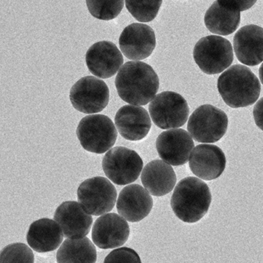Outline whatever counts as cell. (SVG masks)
I'll use <instances>...</instances> for the list:
<instances>
[{
    "label": "cell",
    "instance_id": "obj_21",
    "mask_svg": "<svg viewBox=\"0 0 263 263\" xmlns=\"http://www.w3.org/2000/svg\"><path fill=\"white\" fill-rule=\"evenodd\" d=\"M141 181L148 193L160 197L173 191L176 183V175L170 164L156 159L144 167Z\"/></svg>",
    "mask_w": 263,
    "mask_h": 263
},
{
    "label": "cell",
    "instance_id": "obj_12",
    "mask_svg": "<svg viewBox=\"0 0 263 263\" xmlns=\"http://www.w3.org/2000/svg\"><path fill=\"white\" fill-rule=\"evenodd\" d=\"M159 157L170 165H182L188 162L194 148L192 136L182 129H173L162 132L156 142Z\"/></svg>",
    "mask_w": 263,
    "mask_h": 263
},
{
    "label": "cell",
    "instance_id": "obj_24",
    "mask_svg": "<svg viewBox=\"0 0 263 263\" xmlns=\"http://www.w3.org/2000/svg\"><path fill=\"white\" fill-rule=\"evenodd\" d=\"M132 15L141 23H148L156 18L162 0H125Z\"/></svg>",
    "mask_w": 263,
    "mask_h": 263
},
{
    "label": "cell",
    "instance_id": "obj_29",
    "mask_svg": "<svg viewBox=\"0 0 263 263\" xmlns=\"http://www.w3.org/2000/svg\"><path fill=\"white\" fill-rule=\"evenodd\" d=\"M253 117L256 126L263 131V97L255 105Z\"/></svg>",
    "mask_w": 263,
    "mask_h": 263
},
{
    "label": "cell",
    "instance_id": "obj_23",
    "mask_svg": "<svg viewBox=\"0 0 263 263\" xmlns=\"http://www.w3.org/2000/svg\"><path fill=\"white\" fill-rule=\"evenodd\" d=\"M97 249L87 237L69 238L57 253V263H96Z\"/></svg>",
    "mask_w": 263,
    "mask_h": 263
},
{
    "label": "cell",
    "instance_id": "obj_6",
    "mask_svg": "<svg viewBox=\"0 0 263 263\" xmlns=\"http://www.w3.org/2000/svg\"><path fill=\"white\" fill-rule=\"evenodd\" d=\"M228 123L224 111L212 105H202L190 117L187 129L196 142L215 143L225 136Z\"/></svg>",
    "mask_w": 263,
    "mask_h": 263
},
{
    "label": "cell",
    "instance_id": "obj_10",
    "mask_svg": "<svg viewBox=\"0 0 263 263\" xmlns=\"http://www.w3.org/2000/svg\"><path fill=\"white\" fill-rule=\"evenodd\" d=\"M69 100L74 109L85 114L102 112L109 104V89L103 80L85 77L72 86Z\"/></svg>",
    "mask_w": 263,
    "mask_h": 263
},
{
    "label": "cell",
    "instance_id": "obj_22",
    "mask_svg": "<svg viewBox=\"0 0 263 263\" xmlns=\"http://www.w3.org/2000/svg\"><path fill=\"white\" fill-rule=\"evenodd\" d=\"M240 17V12L227 9L216 1L205 12L204 22L212 33L228 35L238 29Z\"/></svg>",
    "mask_w": 263,
    "mask_h": 263
},
{
    "label": "cell",
    "instance_id": "obj_30",
    "mask_svg": "<svg viewBox=\"0 0 263 263\" xmlns=\"http://www.w3.org/2000/svg\"><path fill=\"white\" fill-rule=\"evenodd\" d=\"M259 79H260L261 83L263 85V63L261 65L260 68L259 69Z\"/></svg>",
    "mask_w": 263,
    "mask_h": 263
},
{
    "label": "cell",
    "instance_id": "obj_7",
    "mask_svg": "<svg viewBox=\"0 0 263 263\" xmlns=\"http://www.w3.org/2000/svg\"><path fill=\"white\" fill-rule=\"evenodd\" d=\"M153 123L162 129L184 126L190 115L188 103L177 92L165 91L156 95L148 106Z\"/></svg>",
    "mask_w": 263,
    "mask_h": 263
},
{
    "label": "cell",
    "instance_id": "obj_5",
    "mask_svg": "<svg viewBox=\"0 0 263 263\" xmlns=\"http://www.w3.org/2000/svg\"><path fill=\"white\" fill-rule=\"evenodd\" d=\"M77 135L85 150L103 154L114 146L118 133L109 117L97 114L87 116L80 120Z\"/></svg>",
    "mask_w": 263,
    "mask_h": 263
},
{
    "label": "cell",
    "instance_id": "obj_9",
    "mask_svg": "<svg viewBox=\"0 0 263 263\" xmlns=\"http://www.w3.org/2000/svg\"><path fill=\"white\" fill-rule=\"evenodd\" d=\"M80 205L92 216L110 212L115 206L117 192L114 184L105 177L97 176L82 182L77 190Z\"/></svg>",
    "mask_w": 263,
    "mask_h": 263
},
{
    "label": "cell",
    "instance_id": "obj_15",
    "mask_svg": "<svg viewBox=\"0 0 263 263\" xmlns=\"http://www.w3.org/2000/svg\"><path fill=\"white\" fill-rule=\"evenodd\" d=\"M189 165L192 173L199 179L214 180L223 173L227 158L217 145L201 144L192 151Z\"/></svg>",
    "mask_w": 263,
    "mask_h": 263
},
{
    "label": "cell",
    "instance_id": "obj_19",
    "mask_svg": "<svg viewBox=\"0 0 263 263\" xmlns=\"http://www.w3.org/2000/svg\"><path fill=\"white\" fill-rule=\"evenodd\" d=\"M117 130L124 139L139 141L146 137L151 129V120L144 108L133 105L123 106L115 117Z\"/></svg>",
    "mask_w": 263,
    "mask_h": 263
},
{
    "label": "cell",
    "instance_id": "obj_2",
    "mask_svg": "<svg viewBox=\"0 0 263 263\" xmlns=\"http://www.w3.org/2000/svg\"><path fill=\"white\" fill-rule=\"evenodd\" d=\"M211 202L208 185L190 176L182 179L175 187L170 204L173 213L181 221L195 223L206 215Z\"/></svg>",
    "mask_w": 263,
    "mask_h": 263
},
{
    "label": "cell",
    "instance_id": "obj_11",
    "mask_svg": "<svg viewBox=\"0 0 263 263\" xmlns=\"http://www.w3.org/2000/svg\"><path fill=\"white\" fill-rule=\"evenodd\" d=\"M123 55L133 61L145 60L152 55L156 46V34L150 26L133 23L126 26L119 40Z\"/></svg>",
    "mask_w": 263,
    "mask_h": 263
},
{
    "label": "cell",
    "instance_id": "obj_3",
    "mask_svg": "<svg viewBox=\"0 0 263 263\" xmlns=\"http://www.w3.org/2000/svg\"><path fill=\"white\" fill-rule=\"evenodd\" d=\"M217 88L226 104L234 109L254 104L261 92L259 79L242 65H234L221 74Z\"/></svg>",
    "mask_w": 263,
    "mask_h": 263
},
{
    "label": "cell",
    "instance_id": "obj_8",
    "mask_svg": "<svg viewBox=\"0 0 263 263\" xmlns=\"http://www.w3.org/2000/svg\"><path fill=\"white\" fill-rule=\"evenodd\" d=\"M102 166L109 180L118 185H126L137 180L143 162L134 150L117 146L106 153Z\"/></svg>",
    "mask_w": 263,
    "mask_h": 263
},
{
    "label": "cell",
    "instance_id": "obj_1",
    "mask_svg": "<svg viewBox=\"0 0 263 263\" xmlns=\"http://www.w3.org/2000/svg\"><path fill=\"white\" fill-rule=\"evenodd\" d=\"M115 85L123 101L134 106H145L157 93L159 80L149 65L143 62L131 61L120 68Z\"/></svg>",
    "mask_w": 263,
    "mask_h": 263
},
{
    "label": "cell",
    "instance_id": "obj_17",
    "mask_svg": "<svg viewBox=\"0 0 263 263\" xmlns=\"http://www.w3.org/2000/svg\"><path fill=\"white\" fill-rule=\"evenodd\" d=\"M153 207V198L145 189L138 184L123 188L117 199L119 214L130 222H140L145 219Z\"/></svg>",
    "mask_w": 263,
    "mask_h": 263
},
{
    "label": "cell",
    "instance_id": "obj_27",
    "mask_svg": "<svg viewBox=\"0 0 263 263\" xmlns=\"http://www.w3.org/2000/svg\"><path fill=\"white\" fill-rule=\"evenodd\" d=\"M103 263H142L140 257L134 250L128 247H122L112 250Z\"/></svg>",
    "mask_w": 263,
    "mask_h": 263
},
{
    "label": "cell",
    "instance_id": "obj_4",
    "mask_svg": "<svg viewBox=\"0 0 263 263\" xmlns=\"http://www.w3.org/2000/svg\"><path fill=\"white\" fill-rule=\"evenodd\" d=\"M193 58L204 73H221L231 66L234 60L233 46L223 37L208 35L196 43Z\"/></svg>",
    "mask_w": 263,
    "mask_h": 263
},
{
    "label": "cell",
    "instance_id": "obj_14",
    "mask_svg": "<svg viewBox=\"0 0 263 263\" xmlns=\"http://www.w3.org/2000/svg\"><path fill=\"white\" fill-rule=\"evenodd\" d=\"M86 63L91 73L100 79H109L117 73L123 64L120 49L112 42L92 45L86 54Z\"/></svg>",
    "mask_w": 263,
    "mask_h": 263
},
{
    "label": "cell",
    "instance_id": "obj_13",
    "mask_svg": "<svg viewBox=\"0 0 263 263\" xmlns=\"http://www.w3.org/2000/svg\"><path fill=\"white\" fill-rule=\"evenodd\" d=\"M129 234L130 229L126 219L117 213H107L96 220L92 239L99 248L109 250L124 245Z\"/></svg>",
    "mask_w": 263,
    "mask_h": 263
},
{
    "label": "cell",
    "instance_id": "obj_28",
    "mask_svg": "<svg viewBox=\"0 0 263 263\" xmlns=\"http://www.w3.org/2000/svg\"><path fill=\"white\" fill-rule=\"evenodd\" d=\"M219 5L230 10L242 12L254 6L257 0H216Z\"/></svg>",
    "mask_w": 263,
    "mask_h": 263
},
{
    "label": "cell",
    "instance_id": "obj_25",
    "mask_svg": "<svg viewBox=\"0 0 263 263\" xmlns=\"http://www.w3.org/2000/svg\"><path fill=\"white\" fill-rule=\"evenodd\" d=\"M89 12L100 20H114L124 7V0H86Z\"/></svg>",
    "mask_w": 263,
    "mask_h": 263
},
{
    "label": "cell",
    "instance_id": "obj_26",
    "mask_svg": "<svg viewBox=\"0 0 263 263\" xmlns=\"http://www.w3.org/2000/svg\"><path fill=\"white\" fill-rule=\"evenodd\" d=\"M0 263H34L33 252L22 242L10 244L0 252Z\"/></svg>",
    "mask_w": 263,
    "mask_h": 263
},
{
    "label": "cell",
    "instance_id": "obj_18",
    "mask_svg": "<svg viewBox=\"0 0 263 263\" xmlns=\"http://www.w3.org/2000/svg\"><path fill=\"white\" fill-rule=\"evenodd\" d=\"M238 60L246 66H255L263 62V28L247 25L239 29L233 39Z\"/></svg>",
    "mask_w": 263,
    "mask_h": 263
},
{
    "label": "cell",
    "instance_id": "obj_16",
    "mask_svg": "<svg viewBox=\"0 0 263 263\" xmlns=\"http://www.w3.org/2000/svg\"><path fill=\"white\" fill-rule=\"evenodd\" d=\"M54 220L60 225L66 238L86 237L90 232L92 217L80 202L67 201L57 209Z\"/></svg>",
    "mask_w": 263,
    "mask_h": 263
},
{
    "label": "cell",
    "instance_id": "obj_20",
    "mask_svg": "<svg viewBox=\"0 0 263 263\" xmlns=\"http://www.w3.org/2000/svg\"><path fill=\"white\" fill-rule=\"evenodd\" d=\"M63 236L60 225L55 220L43 218L31 224L26 240L34 251L45 253L58 249L63 242Z\"/></svg>",
    "mask_w": 263,
    "mask_h": 263
}]
</instances>
